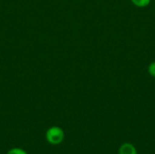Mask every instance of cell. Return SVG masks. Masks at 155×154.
Listing matches in <instances>:
<instances>
[{
    "label": "cell",
    "mask_w": 155,
    "mask_h": 154,
    "mask_svg": "<svg viewBox=\"0 0 155 154\" xmlns=\"http://www.w3.org/2000/svg\"><path fill=\"white\" fill-rule=\"evenodd\" d=\"M45 137L49 143L56 145L63 142L64 138V133L61 128L57 126H53L47 130Z\"/></svg>",
    "instance_id": "obj_1"
},
{
    "label": "cell",
    "mask_w": 155,
    "mask_h": 154,
    "mask_svg": "<svg viewBox=\"0 0 155 154\" xmlns=\"http://www.w3.org/2000/svg\"><path fill=\"white\" fill-rule=\"evenodd\" d=\"M118 154H138V152L134 144L130 143H124L120 146Z\"/></svg>",
    "instance_id": "obj_2"
},
{
    "label": "cell",
    "mask_w": 155,
    "mask_h": 154,
    "mask_svg": "<svg viewBox=\"0 0 155 154\" xmlns=\"http://www.w3.org/2000/svg\"><path fill=\"white\" fill-rule=\"evenodd\" d=\"M152 0H131L133 5H134L137 7H146L150 5Z\"/></svg>",
    "instance_id": "obj_3"
},
{
    "label": "cell",
    "mask_w": 155,
    "mask_h": 154,
    "mask_svg": "<svg viewBox=\"0 0 155 154\" xmlns=\"http://www.w3.org/2000/svg\"><path fill=\"white\" fill-rule=\"evenodd\" d=\"M147 71H148V74H149L152 77H154L155 78V61L152 62V63L148 65Z\"/></svg>",
    "instance_id": "obj_4"
},
{
    "label": "cell",
    "mask_w": 155,
    "mask_h": 154,
    "mask_svg": "<svg viewBox=\"0 0 155 154\" xmlns=\"http://www.w3.org/2000/svg\"><path fill=\"white\" fill-rule=\"evenodd\" d=\"M6 154H27L25 151L18 149V148H15V149H11Z\"/></svg>",
    "instance_id": "obj_5"
}]
</instances>
